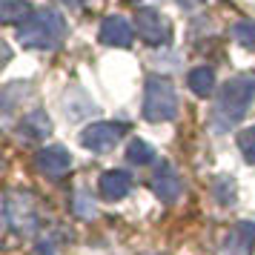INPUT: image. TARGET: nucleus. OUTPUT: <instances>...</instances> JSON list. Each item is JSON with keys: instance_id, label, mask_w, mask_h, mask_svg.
Segmentation results:
<instances>
[{"instance_id": "7", "label": "nucleus", "mask_w": 255, "mask_h": 255, "mask_svg": "<svg viewBox=\"0 0 255 255\" xmlns=\"http://www.w3.org/2000/svg\"><path fill=\"white\" fill-rule=\"evenodd\" d=\"M152 189H155V195L161 198L163 204H175V201L181 198L184 184H181V178H178L172 163H166V161L158 163V169L152 175Z\"/></svg>"}, {"instance_id": "14", "label": "nucleus", "mask_w": 255, "mask_h": 255, "mask_svg": "<svg viewBox=\"0 0 255 255\" xmlns=\"http://www.w3.org/2000/svg\"><path fill=\"white\" fill-rule=\"evenodd\" d=\"M29 14H32V6L26 3V0H0V17L6 20V23H17V20H29Z\"/></svg>"}, {"instance_id": "6", "label": "nucleus", "mask_w": 255, "mask_h": 255, "mask_svg": "<svg viewBox=\"0 0 255 255\" xmlns=\"http://www.w3.org/2000/svg\"><path fill=\"white\" fill-rule=\"evenodd\" d=\"M127 127L124 124H109V121H101V124H92L81 132V143L92 152H109L115 149V143L124 138Z\"/></svg>"}, {"instance_id": "1", "label": "nucleus", "mask_w": 255, "mask_h": 255, "mask_svg": "<svg viewBox=\"0 0 255 255\" xmlns=\"http://www.w3.org/2000/svg\"><path fill=\"white\" fill-rule=\"evenodd\" d=\"M253 101H255V75H235L232 81L221 86L215 109H212V124L218 129L235 127L247 115Z\"/></svg>"}, {"instance_id": "3", "label": "nucleus", "mask_w": 255, "mask_h": 255, "mask_svg": "<svg viewBox=\"0 0 255 255\" xmlns=\"http://www.w3.org/2000/svg\"><path fill=\"white\" fill-rule=\"evenodd\" d=\"M175 115H178L175 86L161 75H152L146 81V95H143V118L152 124H161V121H172Z\"/></svg>"}, {"instance_id": "4", "label": "nucleus", "mask_w": 255, "mask_h": 255, "mask_svg": "<svg viewBox=\"0 0 255 255\" xmlns=\"http://www.w3.org/2000/svg\"><path fill=\"white\" fill-rule=\"evenodd\" d=\"M3 218L9 224L12 232H20V235H32L37 230V209L35 201L29 192H17V189H9L6 198H3Z\"/></svg>"}, {"instance_id": "12", "label": "nucleus", "mask_w": 255, "mask_h": 255, "mask_svg": "<svg viewBox=\"0 0 255 255\" xmlns=\"http://www.w3.org/2000/svg\"><path fill=\"white\" fill-rule=\"evenodd\" d=\"M20 135L29 140H43L52 135V121H49L46 112H40V109H35V112H29V115L20 121Z\"/></svg>"}, {"instance_id": "21", "label": "nucleus", "mask_w": 255, "mask_h": 255, "mask_svg": "<svg viewBox=\"0 0 255 255\" xmlns=\"http://www.w3.org/2000/svg\"><path fill=\"white\" fill-rule=\"evenodd\" d=\"M60 3H66L69 9H75V6H81V3H86V0H60Z\"/></svg>"}, {"instance_id": "10", "label": "nucleus", "mask_w": 255, "mask_h": 255, "mask_svg": "<svg viewBox=\"0 0 255 255\" xmlns=\"http://www.w3.org/2000/svg\"><path fill=\"white\" fill-rule=\"evenodd\" d=\"M132 26H129V20H124L121 14H112V17H106L104 23H101V43H106V46H129L132 43Z\"/></svg>"}, {"instance_id": "16", "label": "nucleus", "mask_w": 255, "mask_h": 255, "mask_svg": "<svg viewBox=\"0 0 255 255\" xmlns=\"http://www.w3.org/2000/svg\"><path fill=\"white\" fill-rule=\"evenodd\" d=\"M72 212L78 215V218H83V221H89V218H95V201L89 198V192H75V198H72Z\"/></svg>"}, {"instance_id": "19", "label": "nucleus", "mask_w": 255, "mask_h": 255, "mask_svg": "<svg viewBox=\"0 0 255 255\" xmlns=\"http://www.w3.org/2000/svg\"><path fill=\"white\" fill-rule=\"evenodd\" d=\"M238 146H241L244 158L250 163H255V127L253 129H244L241 135H238Z\"/></svg>"}, {"instance_id": "13", "label": "nucleus", "mask_w": 255, "mask_h": 255, "mask_svg": "<svg viewBox=\"0 0 255 255\" xmlns=\"http://www.w3.org/2000/svg\"><path fill=\"white\" fill-rule=\"evenodd\" d=\"M186 83H189V89H192L198 98H207V95H212V89H215V69H209V66H195V69L186 75Z\"/></svg>"}, {"instance_id": "8", "label": "nucleus", "mask_w": 255, "mask_h": 255, "mask_svg": "<svg viewBox=\"0 0 255 255\" xmlns=\"http://www.w3.org/2000/svg\"><path fill=\"white\" fill-rule=\"evenodd\" d=\"M35 166L46 178H63L72 169V155L63 146H46L35 155Z\"/></svg>"}, {"instance_id": "17", "label": "nucleus", "mask_w": 255, "mask_h": 255, "mask_svg": "<svg viewBox=\"0 0 255 255\" xmlns=\"http://www.w3.org/2000/svg\"><path fill=\"white\" fill-rule=\"evenodd\" d=\"M232 37H235L241 46H247V49H253L255 52V23L253 20H241V23H235L232 26Z\"/></svg>"}, {"instance_id": "22", "label": "nucleus", "mask_w": 255, "mask_h": 255, "mask_svg": "<svg viewBox=\"0 0 255 255\" xmlns=\"http://www.w3.org/2000/svg\"><path fill=\"white\" fill-rule=\"evenodd\" d=\"M178 3H181V6H195L198 0H178Z\"/></svg>"}, {"instance_id": "11", "label": "nucleus", "mask_w": 255, "mask_h": 255, "mask_svg": "<svg viewBox=\"0 0 255 255\" xmlns=\"http://www.w3.org/2000/svg\"><path fill=\"white\" fill-rule=\"evenodd\" d=\"M132 192V175L127 169H109L101 175V195L106 201H121Z\"/></svg>"}, {"instance_id": "15", "label": "nucleus", "mask_w": 255, "mask_h": 255, "mask_svg": "<svg viewBox=\"0 0 255 255\" xmlns=\"http://www.w3.org/2000/svg\"><path fill=\"white\" fill-rule=\"evenodd\" d=\"M127 158H129L132 163H140V166H146V163H152V161H155V149H152V146L146 143V140L135 138L132 143H129Z\"/></svg>"}, {"instance_id": "2", "label": "nucleus", "mask_w": 255, "mask_h": 255, "mask_svg": "<svg viewBox=\"0 0 255 255\" xmlns=\"http://www.w3.org/2000/svg\"><path fill=\"white\" fill-rule=\"evenodd\" d=\"M63 35H66L63 17L55 14V12H49V9L35 12L23 26H20V32H17L20 43L29 46V49H58Z\"/></svg>"}, {"instance_id": "18", "label": "nucleus", "mask_w": 255, "mask_h": 255, "mask_svg": "<svg viewBox=\"0 0 255 255\" xmlns=\"http://www.w3.org/2000/svg\"><path fill=\"white\" fill-rule=\"evenodd\" d=\"M212 195L218 198L221 204H232V201H235V181H232V178H215Z\"/></svg>"}, {"instance_id": "5", "label": "nucleus", "mask_w": 255, "mask_h": 255, "mask_svg": "<svg viewBox=\"0 0 255 255\" xmlns=\"http://www.w3.org/2000/svg\"><path fill=\"white\" fill-rule=\"evenodd\" d=\"M135 32H138V37L143 43L163 46L172 37V26L166 20V14L155 12V9H138V14H135Z\"/></svg>"}, {"instance_id": "9", "label": "nucleus", "mask_w": 255, "mask_h": 255, "mask_svg": "<svg viewBox=\"0 0 255 255\" xmlns=\"http://www.w3.org/2000/svg\"><path fill=\"white\" fill-rule=\"evenodd\" d=\"M253 247H255V224L253 221H238L227 235L224 250L230 255H250Z\"/></svg>"}, {"instance_id": "20", "label": "nucleus", "mask_w": 255, "mask_h": 255, "mask_svg": "<svg viewBox=\"0 0 255 255\" xmlns=\"http://www.w3.org/2000/svg\"><path fill=\"white\" fill-rule=\"evenodd\" d=\"M35 255H55V253H52V247H49V244H37Z\"/></svg>"}]
</instances>
